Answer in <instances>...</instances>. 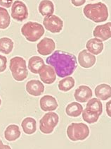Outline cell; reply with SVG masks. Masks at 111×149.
<instances>
[{
  "mask_svg": "<svg viewBox=\"0 0 111 149\" xmlns=\"http://www.w3.org/2000/svg\"><path fill=\"white\" fill-rule=\"evenodd\" d=\"M90 130L89 127L85 124L72 123L67 128V136L70 140L72 141H83L89 136Z\"/></svg>",
  "mask_w": 111,
  "mask_h": 149,
  "instance_id": "8992f818",
  "label": "cell"
},
{
  "mask_svg": "<svg viewBox=\"0 0 111 149\" xmlns=\"http://www.w3.org/2000/svg\"><path fill=\"white\" fill-rule=\"evenodd\" d=\"M0 149H11V147L8 145H4L3 143H0Z\"/></svg>",
  "mask_w": 111,
  "mask_h": 149,
  "instance_id": "4dcf8cb0",
  "label": "cell"
},
{
  "mask_svg": "<svg viewBox=\"0 0 111 149\" xmlns=\"http://www.w3.org/2000/svg\"><path fill=\"white\" fill-rule=\"evenodd\" d=\"M94 92L96 97L99 100H106L111 97V86L108 84H99L95 88Z\"/></svg>",
  "mask_w": 111,
  "mask_h": 149,
  "instance_id": "ac0fdd59",
  "label": "cell"
},
{
  "mask_svg": "<svg viewBox=\"0 0 111 149\" xmlns=\"http://www.w3.org/2000/svg\"><path fill=\"white\" fill-rule=\"evenodd\" d=\"M10 71L12 77L17 81H23L28 76L26 61L21 57H14L10 60Z\"/></svg>",
  "mask_w": 111,
  "mask_h": 149,
  "instance_id": "5b68a950",
  "label": "cell"
},
{
  "mask_svg": "<svg viewBox=\"0 0 111 149\" xmlns=\"http://www.w3.org/2000/svg\"><path fill=\"white\" fill-rule=\"evenodd\" d=\"M82 111L83 107L77 102H71L65 107V113L71 117H79L82 113Z\"/></svg>",
  "mask_w": 111,
  "mask_h": 149,
  "instance_id": "603a6c76",
  "label": "cell"
},
{
  "mask_svg": "<svg viewBox=\"0 0 111 149\" xmlns=\"http://www.w3.org/2000/svg\"><path fill=\"white\" fill-rule=\"evenodd\" d=\"M59 122V117L56 112H48L43 116L39 121V130L43 134H49L54 132Z\"/></svg>",
  "mask_w": 111,
  "mask_h": 149,
  "instance_id": "52a82bcc",
  "label": "cell"
},
{
  "mask_svg": "<svg viewBox=\"0 0 111 149\" xmlns=\"http://www.w3.org/2000/svg\"><path fill=\"white\" fill-rule=\"evenodd\" d=\"M28 9L24 2L16 0L11 6V16L16 21L22 22L28 18Z\"/></svg>",
  "mask_w": 111,
  "mask_h": 149,
  "instance_id": "ba28073f",
  "label": "cell"
},
{
  "mask_svg": "<svg viewBox=\"0 0 111 149\" xmlns=\"http://www.w3.org/2000/svg\"><path fill=\"white\" fill-rule=\"evenodd\" d=\"M86 18L95 23L105 22L108 19V9L105 4L98 2L87 4L83 9Z\"/></svg>",
  "mask_w": 111,
  "mask_h": 149,
  "instance_id": "7a4b0ae2",
  "label": "cell"
},
{
  "mask_svg": "<svg viewBox=\"0 0 111 149\" xmlns=\"http://www.w3.org/2000/svg\"><path fill=\"white\" fill-rule=\"evenodd\" d=\"M39 105L44 112H52L56 110L59 107V104L55 97L49 95H46L41 97Z\"/></svg>",
  "mask_w": 111,
  "mask_h": 149,
  "instance_id": "2e32d148",
  "label": "cell"
},
{
  "mask_svg": "<svg viewBox=\"0 0 111 149\" xmlns=\"http://www.w3.org/2000/svg\"><path fill=\"white\" fill-rule=\"evenodd\" d=\"M39 75L40 77L41 81L45 84H54L56 80V74L54 69L50 65H45L42 67L40 71L39 72Z\"/></svg>",
  "mask_w": 111,
  "mask_h": 149,
  "instance_id": "8fae6325",
  "label": "cell"
},
{
  "mask_svg": "<svg viewBox=\"0 0 111 149\" xmlns=\"http://www.w3.org/2000/svg\"><path fill=\"white\" fill-rule=\"evenodd\" d=\"M92 90L87 86H80L75 90L74 93V99L78 102H86L92 98Z\"/></svg>",
  "mask_w": 111,
  "mask_h": 149,
  "instance_id": "5bb4252c",
  "label": "cell"
},
{
  "mask_svg": "<svg viewBox=\"0 0 111 149\" xmlns=\"http://www.w3.org/2000/svg\"><path fill=\"white\" fill-rule=\"evenodd\" d=\"M103 113V104L98 98H91L87 103L86 108L82 111V119L89 124L98 122Z\"/></svg>",
  "mask_w": 111,
  "mask_h": 149,
  "instance_id": "3957f363",
  "label": "cell"
},
{
  "mask_svg": "<svg viewBox=\"0 0 111 149\" xmlns=\"http://www.w3.org/2000/svg\"><path fill=\"white\" fill-rule=\"evenodd\" d=\"M1 98H0V106H1Z\"/></svg>",
  "mask_w": 111,
  "mask_h": 149,
  "instance_id": "1f68e13d",
  "label": "cell"
},
{
  "mask_svg": "<svg viewBox=\"0 0 111 149\" xmlns=\"http://www.w3.org/2000/svg\"><path fill=\"white\" fill-rule=\"evenodd\" d=\"M26 89L30 95L37 97L44 92V86L39 80H30L26 84Z\"/></svg>",
  "mask_w": 111,
  "mask_h": 149,
  "instance_id": "9a60e30c",
  "label": "cell"
},
{
  "mask_svg": "<svg viewBox=\"0 0 111 149\" xmlns=\"http://www.w3.org/2000/svg\"><path fill=\"white\" fill-rule=\"evenodd\" d=\"M91 1H94V0H91Z\"/></svg>",
  "mask_w": 111,
  "mask_h": 149,
  "instance_id": "836d02e7",
  "label": "cell"
},
{
  "mask_svg": "<svg viewBox=\"0 0 111 149\" xmlns=\"http://www.w3.org/2000/svg\"><path fill=\"white\" fill-rule=\"evenodd\" d=\"M93 36L102 41H106L111 38V22L96 26L93 31Z\"/></svg>",
  "mask_w": 111,
  "mask_h": 149,
  "instance_id": "4fadbf2b",
  "label": "cell"
},
{
  "mask_svg": "<svg viewBox=\"0 0 111 149\" xmlns=\"http://www.w3.org/2000/svg\"><path fill=\"white\" fill-rule=\"evenodd\" d=\"M0 143H2V141H1V139H0Z\"/></svg>",
  "mask_w": 111,
  "mask_h": 149,
  "instance_id": "d6a6232c",
  "label": "cell"
},
{
  "mask_svg": "<svg viewBox=\"0 0 111 149\" xmlns=\"http://www.w3.org/2000/svg\"><path fill=\"white\" fill-rule=\"evenodd\" d=\"M44 65V60L39 56H33L30 58L28 61V69L34 74H39V72Z\"/></svg>",
  "mask_w": 111,
  "mask_h": 149,
  "instance_id": "d6986e66",
  "label": "cell"
},
{
  "mask_svg": "<svg viewBox=\"0 0 111 149\" xmlns=\"http://www.w3.org/2000/svg\"><path fill=\"white\" fill-rule=\"evenodd\" d=\"M7 67V58L0 54V73L4 72Z\"/></svg>",
  "mask_w": 111,
  "mask_h": 149,
  "instance_id": "4316f807",
  "label": "cell"
},
{
  "mask_svg": "<svg viewBox=\"0 0 111 149\" xmlns=\"http://www.w3.org/2000/svg\"><path fill=\"white\" fill-rule=\"evenodd\" d=\"M14 43L9 38L4 37L0 38V52L5 54H9L14 49Z\"/></svg>",
  "mask_w": 111,
  "mask_h": 149,
  "instance_id": "d4e9b609",
  "label": "cell"
},
{
  "mask_svg": "<svg viewBox=\"0 0 111 149\" xmlns=\"http://www.w3.org/2000/svg\"><path fill=\"white\" fill-rule=\"evenodd\" d=\"M56 49V43L54 40L49 38H44L37 45V52L43 56L52 54Z\"/></svg>",
  "mask_w": 111,
  "mask_h": 149,
  "instance_id": "30bf717a",
  "label": "cell"
},
{
  "mask_svg": "<svg viewBox=\"0 0 111 149\" xmlns=\"http://www.w3.org/2000/svg\"><path fill=\"white\" fill-rule=\"evenodd\" d=\"M86 0H71V3L74 5V6H81L84 4H85Z\"/></svg>",
  "mask_w": 111,
  "mask_h": 149,
  "instance_id": "f1b7e54d",
  "label": "cell"
},
{
  "mask_svg": "<svg viewBox=\"0 0 111 149\" xmlns=\"http://www.w3.org/2000/svg\"><path fill=\"white\" fill-rule=\"evenodd\" d=\"M21 136L19 127L16 125L8 126L4 132V137L9 141H14Z\"/></svg>",
  "mask_w": 111,
  "mask_h": 149,
  "instance_id": "ffe728a7",
  "label": "cell"
},
{
  "mask_svg": "<svg viewBox=\"0 0 111 149\" xmlns=\"http://www.w3.org/2000/svg\"><path fill=\"white\" fill-rule=\"evenodd\" d=\"M11 24V16L4 7H0V29H6Z\"/></svg>",
  "mask_w": 111,
  "mask_h": 149,
  "instance_id": "484cf974",
  "label": "cell"
},
{
  "mask_svg": "<svg viewBox=\"0 0 111 149\" xmlns=\"http://www.w3.org/2000/svg\"><path fill=\"white\" fill-rule=\"evenodd\" d=\"M38 10L43 16H51L54 12V4L51 0H42L39 4Z\"/></svg>",
  "mask_w": 111,
  "mask_h": 149,
  "instance_id": "44dd1931",
  "label": "cell"
},
{
  "mask_svg": "<svg viewBox=\"0 0 111 149\" xmlns=\"http://www.w3.org/2000/svg\"><path fill=\"white\" fill-rule=\"evenodd\" d=\"M97 62L95 55L92 54L87 49H83L78 54V63L79 65L84 69L92 68Z\"/></svg>",
  "mask_w": 111,
  "mask_h": 149,
  "instance_id": "7c38bea8",
  "label": "cell"
},
{
  "mask_svg": "<svg viewBox=\"0 0 111 149\" xmlns=\"http://www.w3.org/2000/svg\"><path fill=\"white\" fill-rule=\"evenodd\" d=\"M44 28L52 33H59L63 28V21L56 15L46 16L43 20Z\"/></svg>",
  "mask_w": 111,
  "mask_h": 149,
  "instance_id": "9c48e42d",
  "label": "cell"
},
{
  "mask_svg": "<svg viewBox=\"0 0 111 149\" xmlns=\"http://www.w3.org/2000/svg\"><path fill=\"white\" fill-rule=\"evenodd\" d=\"M21 126L26 134H32L37 130V122L32 117H26L23 120Z\"/></svg>",
  "mask_w": 111,
  "mask_h": 149,
  "instance_id": "7402d4cb",
  "label": "cell"
},
{
  "mask_svg": "<svg viewBox=\"0 0 111 149\" xmlns=\"http://www.w3.org/2000/svg\"><path fill=\"white\" fill-rule=\"evenodd\" d=\"M105 109H106V113L108 116L111 117V100L106 102V105H105Z\"/></svg>",
  "mask_w": 111,
  "mask_h": 149,
  "instance_id": "f546056e",
  "label": "cell"
},
{
  "mask_svg": "<svg viewBox=\"0 0 111 149\" xmlns=\"http://www.w3.org/2000/svg\"><path fill=\"white\" fill-rule=\"evenodd\" d=\"M75 85V81L72 77H67L59 82L58 88L61 91L68 92L70 91Z\"/></svg>",
  "mask_w": 111,
  "mask_h": 149,
  "instance_id": "cb8c5ba5",
  "label": "cell"
},
{
  "mask_svg": "<svg viewBox=\"0 0 111 149\" xmlns=\"http://www.w3.org/2000/svg\"><path fill=\"white\" fill-rule=\"evenodd\" d=\"M21 33L28 41L34 42L40 39L44 34V28L39 23L29 21L21 28Z\"/></svg>",
  "mask_w": 111,
  "mask_h": 149,
  "instance_id": "277c9868",
  "label": "cell"
},
{
  "mask_svg": "<svg viewBox=\"0 0 111 149\" xmlns=\"http://www.w3.org/2000/svg\"><path fill=\"white\" fill-rule=\"evenodd\" d=\"M14 0H0V6L4 8H10L13 4Z\"/></svg>",
  "mask_w": 111,
  "mask_h": 149,
  "instance_id": "83f0119b",
  "label": "cell"
},
{
  "mask_svg": "<svg viewBox=\"0 0 111 149\" xmlns=\"http://www.w3.org/2000/svg\"><path fill=\"white\" fill-rule=\"evenodd\" d=\"M86 47L89 52L94 55H98L103 52L104 48V45L101 40L94 38L89 39L86 44Z\"/></svg>",
  "mask_w": 111,
  "mask_h": 149,
  "instance_id": "e0dca14e",
  "label": "cell"
},
{
  "mask_svg": "<svg viewBox=\"0 0 111 149\" xmlns=\"http://www.w3.org/2000/svg\"><path fill=\"white\" fill-rule=\"evenodd\" d=\"M46 64L54 69L56 75L60 78L70 77L77 67L75 55L65 51L56 50L46 59Z\"/></svg>",
  "mask_w": 111,
  "mask_h": 149,
  "instance_id": "6da1fadb",
  "label": "cell"
}]
</instances>
